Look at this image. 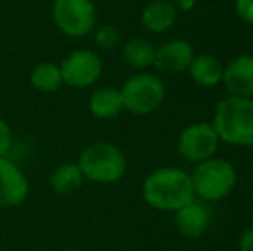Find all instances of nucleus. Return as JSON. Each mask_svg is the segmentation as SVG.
<instances>
[{
  "instance_id": "1",
  "label": "nucleus",
  "mask_w": 253,
  "mask_h": 251,
  "mask_svg": "<svg viewBox=\"0 0 253 251\" xmlns=\"http://www.w3.org/2000/svg\"><path fill=\"white\" fill-rule=\"evenodd\" d=\"M141 193L143 200L160 212H176L195 200L191 176L177 167H160L148 174Z\"/></svg>"
},
{
  "instance_id": "2",
  "label": "nucleus",
  "mask_w": 253,
  "mask_h": 251,
  "mask_svg": "<svg viewBox=\"0 0 253 251\" xmlns=\"http://www.w3.org/2000/svg\"><path fill=\"white\" fill-rule=\"evenodd\" d=\"M212 126L222 143L253 146V98L226 97L217 104Z\"/></svg>"
},
{
  "instance_id": "3",
  "label": "nucleus",
  "mask_w": 253,
  "mask_h": 251,
  "mask_svg": "<svg viewBox=\"0 0 253 251\" xmlns=\"http://www.w3.org/2000/svg\"><path fill=\"white\" fill-rule=\"evenodd\" d=\"M78 167L83 172L84 181L95 184H114L124 178L127 169L126 155L112 143L98 141L81 151Z\"/></svg>"
},
{
  "instance_id": "4",
  "label": "nucleus",
  "mask_w": 253,
  "mask_h": 251,
  "mask_svg": "<svg viewBox=\"0 0 253 251\" xmlns=\"http://www.w3.org/2000/svg\"><path fill=\"white\" fill-rule=\"evenodd\" d=\"M238 181L236 169L231 162L224 158L212 157L197 164L191 182H193L195 196L203 201H220L233 193Z\"/></svg>"
},
{
  "instance_id": "5",
  "label": "nucleus",
  "mask_w": 253,
  "mask_h": 251,
  "mask_svg": "<svg viewBox=\"0 0 253 251\" xmlns=\"http://www.w3.org/2000/svg\"><path fill=\"white\" fill-rule=\"evenodd\" d=\"M124 110L134 115L153 114L166 98V86L159 76L150 72H138L124 81L121 86Z\"/></svg>"
},
{
  "instance_id": "6",
  "label": "nucleus",
  "mask_w": 253,
  "mask_h": 251,
  "mask_svg": "<svg viewBox=\"0 0 253 251\" xmlns=\"http://www.w3.org/2000/svg\"><path fill=\"white\" fill-rule=\"evenodd\" d=\"M52 19L69 38H84L97 28V7L91 0H53Z\"/></svg>"
},
{
  "instance_id": "7",
  "label": "nucleus",
  "mask_w": 253,
  "mask_h": 251,
  "mask_svg": "<svg viewBox=\"0 0 253 251\" xmlns=\"http://www.w3.org/2000/svg\"><path fill=\"white\" fill-rule=\"evenodd\" d=\"M64 84L74 90H86L97 84L103 72L102 57L91 48L73 50L59 64Z\"/></svg>"
},
{
  "instance_id": "8",
  "label": "nucleus",
  "mask_w": 253,
  "mask_h": 251,
  "mask_svg": "<svg viewBox=\"0 0 253 251\" xmlns=\"http://www.w3.org/2000/svg\"><path fill=\"white\" fill-rule=\"evenodd\" d=\"M220 140L212 122H195L181 131L177 138V151L184 160L200 164L215 155Z\"/></svg>"
},
{
  "instance_id": "9",
  "label": "nucleus",
  "mask_w": 253,
  "mask_h": 251,
  "mask_svg": "<svg viewBox=\"0 0 253 251\" xmlns=\"http://www.w3.org/2000/svg\"><path fill=\"white\" fill-rule=\"evenodd\" d=\"M30 196V181L9 157H0V208H16Z\"/></svg>"
},
{
  "instance_id": "10",
  "label": "nucleus",
  "mask_w": 253,
  "mask_h": 251,
  "mask_svg": "<svg viewBox=\"0 0 253 251\" xmlns=\"http://www.w3.org/2000/svg\"><path fill=\"white\" fill-rule=\"evenodd\" d=\"M231 97H253V55L243 54L234 57L222 71V81Z\"/></svg>"
},
{
  "instance_id": "11",
  "label": "nucleus",
  "mask_w": 253,
  "mask_h": 251,
  "mask_svg": "<svg viewBox=\"0 0 253 251\" xmlns=\"http://www.w3.org/2000/svg\"><path fill=\"white\" fill-rule=\"evenodd\" d=\"M195 50L186 40H169L155 48L153 66L162 74H179L190 67Z\"/></svg>"
},
{
  "instance_id": "12",
  "label": "nucleus",
  "mask_w": 253,
  "mask_h": 251,
  "mask_svg": "<svg viewBox=\"0 0 253 251\" xmlns=\"http://www.w3.org/2000/svg\"><path fill=\"white\" fill-rule=\"evenodd\" d=\"M174 224L179 234H183L184 238H200L210 224V214L205 205L193 200L174 212Z\"/></svg>"
},
{
  "instance_id": "13",
  "label": "nucleus",
  "mask_w": 253,
  "mask_h": 251,
  "mask_svg": "<svg viewBox=\"0 0 253 251\" xmlns=\"http://www.w3.org/2000/svg\"><path fill=\"white\" fill-rule=\"evenodd\" d=\"M141 24L155 35L167 33L177 19V9L172 0H150L141 10Z\"/></svg>"
},
{
  "instance_id": "14",
  "label": "nucleus",
  "mask_w": 253,
  "mask_h": 251,
  "mask_svg": "<svg viewBox=\"0 0 253 251\" xmlns=\"http://www.w3.org/2000/svg\"><path fill=\"white\" fill-rule=\"evenodd\" d=\"M88 108H90V114L100 121H110V119L119 117L121 112L124 110L121 91L110 86L97 88L88 100Z\"/></svg>"
},
{
  "instance_id": "15",
  "label": "nucleus",
  "mask_w": 253,
  "mask_h": 251,
  "mask_svg": "<svg viewBox=\"0 0 253 251\" xmlns=\"http://www.w3.org/2000/svg\"><path fill=\"white\" fill-rule=\"evenodd\" d=\"M48 182H50L53 193L60 194V196H67V194H73L81 189L84 178L76 162H64L52 171Z\"/></svg>"
},
{
  "instance_id": "16",
  "label": "nucleus",
  "mask_w": 253,
  "mask_h": 251,
  "mask_svg": "<svg viewBox=\"0 0 253 251\" xmlns=\"http://www.w3.org/2000/svg\"><path fill=\"white\" fill-rule=\"evenodd\" d=\"M188 71H190L191 79L197 84H200L203 88H212L222 81L224 66L213 55L200 54L193 57Z\"/></svg>"
},
{
  "instance_id": "17",
  "label": "nucleus",
  "mask_w": 253,
  "mask_h": 251,
  "mask_svg": "<svg viewBox=\"0 0 253 251\" xmlns=\"http://www.w3.org/2000/svg\"><path fill=\"white\" fill-rule=\"evenodd\" d=\"M123 59L131 69L143 71L153 66V59H155V47L150 40L147 38H131L124 43L123 47Z\"/></svg>"
},
{
  "instance_id": "18",
  "label": "nucleus",
  "mask_w": 253,
  "mask_h": 251,
  "mask_svg": "<svg viewBox=\"0 0 253 251\" xmlns=\"http://www.w3.org/2000/svg\"><path fill=\"white\" fill-rule=\"evenodd\" d=\"M30 83L40 93H55L64 86L62 71L55 62H40L30 72Z\"/></svg>"
},
{
  "instance_id": "19",
  "label": "nucleus",
  "mask_w": 253,
  "mask_h": 251,
  "mask_svg": "<svg viewBox=\"0 0 253 251\" xmlns=\"http://www.w3.org/2000/svg\"><path fill=\"white\" fill-rule=\"evenodd\" d=\"M95 36V45L103 50H110V48H116L121 41V33L116 26L112 24H103L100 28H95L93 31Z\"/></svg>"
},
{
  "instance_id": "20",
  "label": "nucleus",
  "mask_w": 253,
  "mask_h": 251,
  "mask_svg": "<svg viewBox=\"0 0 253 251\" xmlns=\"http://www.w3.org/2000/svg\"><path fill=\"white\" fill-rule=\"evenodd\" d=\"M12 148V129L5 119L0 117V157H7Z\"/></svg>"
},
{
  "instance_id": "21",
  "label": "nucleus",
  "mask_w": 253,
  "mask_h": 251,
  "mask_svg": "<svg viewBox=\"0 0 253 251\" xmlns=\"http://www.w3.org/2000/svg\"><path fill=\"white\" fill-rule=\"evenodd\" d=\"M236 14L241 21L253 24V0H236Z\"/></svg>"
},
{
  "instance_id": "22",
  "label": "nucleus",
  "mask_w": 253,
  "mask_h": 251,
  "mask_svg": "<svg viewBox=\"0 0 253 251\" xmlns=\"http://www.w3.org/2000/svg\"><path fill=\"white\" fill-rule=\"evenodd\" d=\"M238 251H253V227L247 229L238 239Z\"/></svg>"
},
{
  "instance_id": "23",
  "label": "nucleus",
  "mask_w": 253,
  "mask_h": 251,
  "mask_svg": "<svg viewBox=\"0 0 253 251\" xmlns=\"http://www.w3.org/2000/svg\"><path fill=\"white\" fill-rule=\"evenodd\" d=\"M172 3L177 10H184V12H188V10H191L195 7L197 0H172Z\"/></svg>"
},
{
  "instance_id": "24",
  "label": "nucleus",
  "mask_w": 253,
  "mask_h": 251,
  "mask_svg": "<svg viewBox=\"0 0 253 251\" xmlns=\"http://www.w3.org/2000/svg\"><path fill=\"white\" fill-rule=\"evenodd\" d=\"M60 251H80V250H76V248H66V250H60Z\"/></svg>"
}]
</instances>
